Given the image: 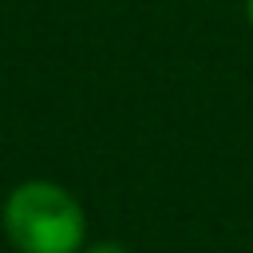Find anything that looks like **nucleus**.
<instances>
[{"label":"nucleus","mask_w":253,"mask_h":253,"mask_svg":"<svg viewBox=\"0 0 253 253\" xmlns=\"http://www.w3.org/2000/svg\"><path fill=\"white\" fill-rule=\"evenodd\" d=\"M0 225L16 253H79L87 245V213L79 198L47 178L12 186Z\"/></svg>","instance_id":"obj_1"},{"label":"nucleus","mask_w":253,"mask_h":253,"mask_svg":"<svg viewBox=\"0 0 253 253\" xmlns=\"http://www.w3.org/2000/svg\"><path fill=\"white\" fill-rule=\"evenodd\" d=\"M79 253H130L123 241H91V245H83Z\"/></svg>","instance_id":"obj_2"},{"label":"nucleus","mask_w":253,"mask_h":253,"mask_svg":"<svg viewBox=\"0 0 253 253\" xmlns=\"http://www.w3.org/2000/svg\"><path fill=\"white\" fill-rule=\"evenodd\" d=\"M245 20H249V28H253V0H245Z\"/></svg>","instance_id":"obj_3"}]
</instances>
